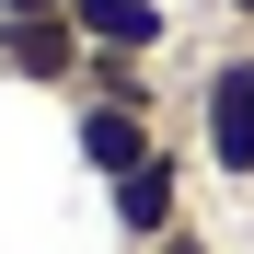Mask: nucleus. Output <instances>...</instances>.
Listing matches in <instances>:
<instances>
[{"label":"nucleus","instance_id":"3","mask_svg":"<svg viewBox=\"0 0 254 254\" xmlns=\"http://www.w3.org/2000/svg\"><path fill=\"white\" fill-rule=\"evenodd\" d=\"M81 23L69 12H0V81H23V93H81Z\"/></svg>","mask_w":254,"mask_h":254},{"label":"nucleus","instance_id":"7","mask_svg":"<svg viewBox=\"0 0 254 254\" xmlns=\"http://www.w3.org/2000/svg\"><path fill=\"white\" fill-rule=\"evenodd\" d=\"M208 12H220V23H254V0H208Z\"/></svg>","mask_w":254,"mask_h":254},{"label":"nucleus","instance_id":"4","mask_svg":"<svg viewBox=\"0 0 254 254\" xmlns=\"http://www.w3.org/2000/svg\"><path fill=\"white\" fill-rule=\"evenodd\" d=\"M69 150H81V174H93V185L139 174V162L162 150V104H69Z\"/></svg>","mask_w":254,"mask_h":254},{"label":"nucleus","instance_id":"2","mask_svg":"<svg viewBox=\"0 0 254 254\" xmlns=\"http://www.w3.org/2000/svg\"><path fill=\"white\" fill-rule=\"evenodd\" d=\"M185 185H196V150H185V139H162L139 174H116V185H104L116 243H127V254H150L162 231H185Z\"/></svg>","mask_w":254,"mask_h":254},{"label":"nucleus","instance_id":"8","mask_svg":"<svg viewBox=\"0 0 254 254\" xmlns=\"http://www.w3.org/2000/svg\"><path fill=\"white\" fill-rule=\"evenodd\" d=\"M0 12H69V0H0Z\"/></svg>","mask_w":254,"mask_h":254},{"label":"nucleus","instance_id":"6","mask_svg":"<svg viewBox=\"0 0 254 254\" xmlns=\"http://www.w3.org/2000/svg\"><path fill=\"white\" fill-rule=\"evenodd\" d=\"M150 254H220V243H208V231H196V220H185V231H162V243H150Z\"/></svg>","mask_w":254,"mask_h":254},{"label":"nucleus","instance_id":"1","mask_svg":"<svg viewBox=\"0 0 254 254\" xmlns=\"http://www.w3.org/2000/svg\"><path fill=\"white\" fill-rule=\"evenodd\" d=\"M185 150H196L220 185H254V47L208 58L196 104H185Z\"/></svg>","mask_w":254,"mask_h":254},{"label":"nucleus","instance_id":"5","mask_svg":"<svg viewBox=\"0 0 254 254\" xmlns=\"http://www.w3.org/2000/svg\"><path fill=\"white\" fill-rule=\"evenodd\" d=\"M69 23H81V47H104V58H162V35H174V0H69Z\"/></svg>","mask_w":254,"mask_h":254}]
</instances>
